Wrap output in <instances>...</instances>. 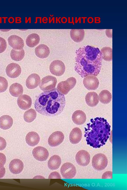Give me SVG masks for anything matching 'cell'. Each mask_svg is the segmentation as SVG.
<instances>
[{
  "label": "cell",
  "mask_w": 127,
  "mask_h": 190,
  "mask_svg": "<svg viewBox=\"0 0 127 190\" xmlns=\"http://www.w3.org/2000/svg\"><path fill=\"white\" fill-rule=\"evenodd\" d=\"M99 99L102 103L106 104L109 103L111 100L112 96L108 91L104 90H102L99 95Z\"/></svg>",
  "instance_id": "28"
},
{
  "label": "cell",
  "mask_w": 127,
  "mask_h": 190,
  "mask_svg": "<svg viewBox=\"0 0 127 190\" xmlns=\"http://www.w3.org/2000/svg\"><path fill=\"white\" fill-rule=\"evenodd\" d=\"M7 40L9 44L13 49L17 50L23 49L24 45V41L20 37L12 35L10 36Z\"/></svg>",
  "instance_id": "13"
},
{
  "label": "cell",
  "mask_w": 127,
  "mask_h": 190,
  "mask_svg": "<svg viewBox=\"0 0 127 190\" xmlns=\"http://www.w3.org/2000/svg\"><path fill=\"white\" fill-rule=\"evenodd\" d=\"M32 154L35 159L40 161H46L49 156L47 150L44 147L40 146L34 148L32 151Z\"/></svg>",
  "instance_id": "11"
},
{
  "label": "cell",
  "mask_w": 127,
  "mask_h": 190,
  "mask_svg": "<svg viewBox=\"0 0 127 190\" xmlns=\"http://www.w3.org/2000/svg\"><path fill=\"white\" fill-rule=\"evenodd\" d=\"M40 140L38 134L34 132H31L27 134L26 137V141L29 145L33 146L37 145Z\"/></svg>",
  "instance_id": "20"
},
{
  "label": "cell",
  "mask_w": 127,
  "mask_h": 190,
  "mask_svg": "<svg viewBox=\"0 0 127 190\" xmlns=\"http://www.w3.org/2000/svg\"><path fill=\"white\" fill-rule=\"evenodd\" d=\"M35 52L36 55L41 58H46L50 53L49 47L44 44H40L37 46L35 49Z\"/></svg>",
  "instance_id": "19"
},
{
  "label": "cell",
  "mask_w": 127,
  "mask_h": 190,
  "mask_svg": "<svg viewBox=\"0 0 127 190\" xmlns=\"http://www.w3.org/2000/svg\"><path fill=\"white\" fill-rule=\"evenodd\" d=\"M25 54L24 50L23 49L19 50L13 49L11 50L10 55L12 60L16 61H19L23 58Z\"/></svg>",
  "instance_id": "29"
},
{
  "label": "cell",
  "mask_w": 127,
  "mask_h": 190,
  "mask_svg": "<svg viewBox=\"0 0 127 190\" xmlns=\"http://www.w3.org/2000/svg\"><path fill=\"white\" fill-rule=\"evenodd\" d=\"M64 138V135L62 132L56 131L50 136L48 139V143L51 146H56L59 145L63 141Z\"/></svg>",
  "instance_id": "10"
},
{
  "label": "cell",
  "mask_w": 127,
  "mask_h": 190,
  "mask_svg": "<svg viewBox=\"0 0 127 190\" xmlns=\"http://www.w3.org/2000/svg\"><path fill=\"white\" fill-rule=\"evenodd\" d=\"M61 163L60 157L58 155H55L52 156L48 161L47 165L51 170L57 169L60 166Z\"/></svg>",
  "instance_id": "25"
},
{
  "label": "cell",
  "mask_w": 127,
  "mask_h": 190,
  "mask_svg": "<svg viewBox=\"0 0 127 190\" xmlns=\"http://www.w3.org/2000/svg\"><path fill=\"white\" fill-rule=\"evenodd\" d=\"M60 171L64 178L71 179L74 177L76 173V170L75 166L70 163L67 162L62 166Z\"/></svg>",
  "instance_id": "7"
},
{
  "label": "cell",
  "mask_w": 127,
  "mask_h": 190,
  "mask_svg": "<svg viewBox=\"0 0 127 190\" xmlns=\"http://www.w3.org/2000/svg\"><path fill=\"white\" fill-rule=\"evenodd\" d=\"M6 146V143L3 138L0 137V151L4 149Z\"/></svg>",
  "instance_id": "36"
},
{
  "label": "cell",
  "mask_w": 127,
  "mask_h": 190,
  "mask_svg": "<svg viewBox=\"0 0 127 190\" xmlns=\"http://www.w3.org/2000/svg\"><path fill=\"white\" fill-rule=\"evenodd\" d=\"M32 100L31 97L26 94L20 96L17 100V104L21 109L25 110L30 108L32 105Z\"/></svg>",
  "instance_id": "15"
},
{
  "label": "cell",
  "mask_w": 127,
  "mask_h": 190,
  "mask_svg": "<svg viewBox=\"0 0 127 190\" xmlns=\"http://www.w3.org/2000/svg\"><path fill=\"white\" fill-rule=\"evenodd\" d=\"M85 99L87 104L92 107L96 106L99 102L98 95L94 92H90L87 93L86 95Z\"/></svg>",
  "instance_id": "22"
},
{
  "label": "cell",
  "mask_w": 127,
  "mask_h": 190,
  "mask_svg": "<svg viewBox=\"0 0 127 190\" xmlns=\"http://www.w3.org/2000/svg\"><path fill=\"white\" fill-rule=\"evenodd\" d=\"M57 80L55 77L48 76L43 78L39 85L40 89L46 91L52 90L55 88L57 83Z\"/></svg>",
  "instance_id": "6"
},
{
  "label": "cell",
  "mask_w": 127,
  "mask_h": 190,
  "mask_svg": "<svg viewBox=\"0 0 127 190\" xmlns=\"http://www.w3.org/2000/svg\"><path fill=\"white\" fill-rule=\"evenodd\" d=\"M40 81V77L38 74H32L29 75L26 81V85L29 89H32L36 88Z\"/></svg>",
  "instance_id": "17"
},
{
  "label": "cell",
  "mask_w": 127,
  "mask_h": 190,
  "mask_svg": "<svg viewBox=\"0 0 127 190\" xmlns=\"http://www.w3.org/2000/svg\"><path fill=\"white\" fill-rule=\"evenodd\" d=\"M61 177L60 174L56 171L51 173L49 175V179H61Z\"/></svg>",
  "instance_id": "35"
},
{
  "label": "cell",
  "mask_w": 127,
  "mask_h": 190,
  "mask_svg": "<svg viewBox=\"0 0 127 190\" xmlns=\"http://www.w3.org/2000/svg\"><path fill=\"white\" fill-rule=\"evenodd\" d=\"M87 125L85 134L87 144L95 148L104 145L110 135V126L107 120L97 117L91 119Z\"/></svg>",
  "instance_id": "3"
},
{
  "label": "cell",
  "mask_w": 127,
  "mask_h": 190,
  "mask_svg": "<svg viewBox=\"0 0 127 190\" xmlns=\"http://www.w3.org/2000/svg\"><path fill=\"white\" fill-rule=\"evenodd\" d=\"M6 46V42L5 40L0 37V53H3L5 50Z\"/></svg>",
  "instance_id": "33"
},
{
  "label": "cell",
  "mask_w": 127,
  "mask_h": 190,
  "mask_svg": "<svg viewBox=\"0 0 127 190\" xmlns=\"http://www.w3.org/2000/svg\"><path fill=\"white\" fill-rule=\"evenodd\" d=\"M5 172V169L4 167L0 168V178H2L4 176Z\"/></svg>",
  "instance_id": "38"
},
{
  "label": "cell",
  "mask_w": 127,
  "mask_h": 190,
  "mask_svg": "<svg viewBox=\"0 0 127 190\" xmlns=\"http://www.w3.org/2000/svg\"><path fill=\"white\" fill-rule=\"evenodd\" d=\"M65 105V96L56 88L44 91L37 97L34 107L39 113L48 116H54L63 111Z\"/></svg>",
  "instance_id": "2"
},
{
  "label": "cell",
  "mask_w": 127,
  "mask_h": 190,
  "mask_svg": "<svg viewBox=\"0 0 127 190\" xmlns=\"http://www.w3.org/2000/svg\"><path fill=\"white\" fill-rule=\"evenodd\" d=\"M9 91L13 96L18 97L21 95L23 92V88L20 84L15 83L12 84L9 88Z\"/></svg>",
  "instance_id": "26"
},
{
  "label": "cell",
  "mask_w": 127,
  "mask_h": 190,
  "mask_svg": "<svg viewBox=\"0 0 127 190\" xmlns=\"http://www.w3.org/2000/svg\"><path fill=\"white\" fill-rule=\"evenodd\" d=\"M72 118L74 123L77 125H80L85 122L86 117L83 111L81 110H77L73 112Z\"/></svg>",
  "instance_id": "18"
},
{
  "label": "cell",
  "mask_w": 127,
  "mask_h": 190,
  "mask_svg": "<svg viewBox=\"0 0 127 190\" xmlns=\"http://www.w3.org/2000/svg\"><path fill=\"white\" fill-rule=\"evenodd\" d=\"M21 68L20 65L15 63H11L9 64L6 69V72L7 75L11 78L17 77L20 74Z\"/></svg>",
  "instance_id": "14"
},
{
  "label": "cell",
  "mask_w": 127,
  "mask_h": 190,
  "mask_svg": "<svg viewBox=\"0 0 127 190\" xmlns=\"http://www.w3.org/2000/svg\"><path fill=\"white\" fill-rule=\"evenodd\" d=\"M8 86V83L5 78L0 76V93L5 91Z\"/></svg>",
  "instance_id": "32"
},
{
  "label": "cell",
  "mask_w": 127,
  "mask_h": 190,
  "mask_svg": "<svg viewBox=\"0 0 127 190\" xmlns=\"http://www.w3.org/2000/svg\"><path fill=\"white\" fill-rule=\"evenodd\" d=\"M102 58L105 60L110 61L112 59V49L108 47L103 48L100 50Z\"/></svg>",
  "instance_id": "30"
},
{
  "label": "cell",
  "mask_w": 127,
  "mask_h": 190,
  "mask_svg": "<svg viewBox=\"0 0 127 190\" xmlns=\"http://www.w3.org/2000/svg\"><path fill=\"white\" fill-rule=\"evenodd\" d=\"M85 87L89 90H94L98 87L99 81L98 79L93 75H89L85 77L83 81Z\"/></svg>",
  "instance_id": "9"
},
{
  "label": "cell",
  "mask_w": 127,
  "mask_h": 190,
  "mask_svg": "<svg viewBox=\"0 0 127 190\" xmlns=\"http://www.w3.org/2000/svg\"><path fill=\"white\" fill-rule=\"evenodd\" d=\"M65 69V66L64 63L58 60L52 61L49 66L50 71L52 74L58 76L63 74Z\"/></svg>",
  "instance_id": "8"
},
{
  "label": "cell",
  "mask_w": 127,
  "mask_h": 190,
  "mask_svg": "<svg viewBox=\"0 0 127 190\" xmlns=\"http://www.w3.org/2000/svg\"><path fill=\"white\" fill-rule=\"evenodd\" d=\"M6 158L3 153H0V168L3 167L6 162Z\"/></svg>",
  "instance_id": "34"
},
{
  "label": "cell",
  "mask_w": 127,
  "mask_h": 190,
  "mask_svg": "<svg viewBox=\"0 0 127 190\" xmlns=\"http://www.w3.org/2000/svg\"><path fill=\"white\" fill-rule=\"evenodd\" d=\"M76 82L75 78L70 77L65 81L60 82L57 85V89L61 93L66 95L73 88Z\"/></svg>",
  "instance_id": "5"
},
{
  "label": "cell",
  "mask_w": 127,
  "mask_h": 190,
  "mask_svg": "<svg viewBox=\"0 0 127 190\" xmlns=\"http://www.w3.org/2000/svg\"><path fill=\"white\" fill-rule=\"evenodd\" d=\"M9 168L10 172L14 174H18L23 170L24 164L20 159H15L12 160L9 163Z\"/></svg>",
  "instance_id": "16"
},
{
  "label": "cell",
  "mask_w": 127,
  "mask_h": 190,
  "mask_svg": "<svg viewBox=\"0 0 127 190\" xmlns=\"http://www.w3.org/2000/svg\"><path fill=\"white\" fill-rule=\"evenodd\" d=\"M106 35L109 38H112V29H106Z\"/></svg>",
  "instance_id": "37"
},
{
  "label": "cell",
  "mask_w": 127,
  "mask_h": 190,
  "mask_svg": "<svg viewBox=\"0 0 127 190\" xmlns=\"http://www.w3.org/2000/svg\"><path fill=\"white\" fill-rule=\"evenodd\" d=\"M82 137V132L78 128L75 127L73 129L69 134V140L72 144H75L79 143Z\"/></svg>",
  "instance_id": "21"
},
{
  "label": "cell",
  "mask_w": 127,
  "mask_h": 190,
  "mask_svg": "<svg viewBox=\"0 0 127 190\" xmlns=\"http://www.w3.org/2000/svg\"><path fill=\"white\" fill-rule=\"evenodd\" d=\"M76 54L74 69L81 77L98 75L102 58L98 48L87 45L79 48Z\"/></svg>",
  "instance_id": "1"
},
{
  "label": "cell",
  "mask_w": 127,
  "mask_h": 190,
  "mask_svg": "<svg viewBox=\"0 0 127 190\" xmlns=\"http://www.w3.org/2000/svg\"><path fill=\"white\" fill-rule=\"evenodd\" d=\"M108 160L106 156L102 153H98L93 157L92 161V165L95 169L101 170L104 169L108 164Z\"/></svg>",
  "instance_id": "4"
},
{
  "label": "cell",
  "mask_w": 127,
  "mask_h": 190,
  "mask_svg": "<svg viewBox=\"0 0 127 190\" xmlns=\"http://www.w3.org/2000/svg\"><path fill=\"white\" fill-rule=\"evenodd\" d=\"M90 155L89 153L84 150L79 151L76 154L75 159L77 163L83 166L87 165L90 161Z\"/></svg>",
  "instance_id": "12"
},
{
  "label": "cell",
  "mask_w": 127,
  "mask_h": 190,
  "mask_svg": "<svg viewBox=\"0 0 127 190\" xmlns=\"http://www.w3.org/2000/svg\"><path fill=\"white\" fill-rule=\"evenodd\" d=\"M70 35L71 38L74 42H79L84 39L85 31L83 29H72L70 31Z\"/></svg>",
  "instance_id": "23"
},
{
  "label": "cell",
  "mask_w": 127,
  "mask_h": 190,
  "mask_svg": "<svg viewBox=\"0 0 127 190\" xmlns=\"http://www.w3.org/2000/svg\"><path fill=\"white\" fill-rule=\"evenodd\" d=\"M40 40V37L38 34L35 33H32L27 38L26 44L29 47L32 48L38 44Z\"/></svg>",
  "instance_id": "27"
},
{
  "label": "cell",
  "mask_w": 127,
  "mask_h": 190,
  "mask_svg": "<svg viewBox=\"0 0 127 190\" xmlns=\"http://www.w3.org/2000/svg\"><path fill=\"white\" fill-rule=\"evenodd\" d=\"M36 115L35 111L33 109H31L25 112L24 115V118L25 121L30 123L35 119Z\"/></svg>",
  "instance_id": "31"
},
{
  "label": "cell",
  "mask_w": 127,
  "mask_h": 190,
  "mask_svg": "<svg viewBox=\"0 0 127 190\" xmlns=\"http://www.w3.org/2000/svg\"><path fill=\"white\" fill-rule=\"evenodd\" d=\"M13 123L12 118L8 115H5L0 117V128L3 130L9 129L12 126Z\"/></svg>",
  "instance_id": "24"
}]
</instances>
